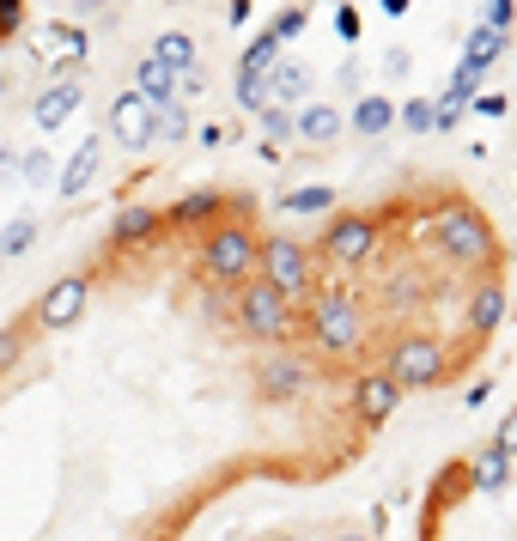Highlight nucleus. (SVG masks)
I'll return each mask as SVG.
<instances>
[{"label": "nucleus", "mask_w": 517, "mask_h": 541, "mask_svg": "<svg viewBox=\"0 0 517 541\" xmlns=\"http://www.w3.org/2000/svg\"><path fill=\"white\" fill-rule=\"evenodd\" d=\"M305 383H311L305 359H299V353H286V347H274V353L256 365V396H262V402H299V396H305Z\"/></svg>", "instance_id": "nucleus-11"}, {"label": "nucleus", "mask_w": 517, "mask_h": 541, "mask_svg": "<svg viewBox=\"0 0 517 541\" xmlns=\"http://www.w3.org/2000/svg\"><path fill=\"white\" fill-rule=\"evenodd\" d=\"M256 225H244V219H219L213 231H207V244H201V274H207V286H219V292H238L244 280H256Z\"/></svg>", "instance_id": "nucleus-2"}, {"label": "nucleus", "mask_w": 517, "mask_h": 541, "mask_svg": "<svg viewBox=\"0 0 517 541\" xmlns=\"http://www.w3.org/2000/svg\"><path fill=\"white\" fill-rule=\"evenodd\" d=\"M305 329L311 341L329 353V359H353L365 347V317H359V304L347 286H323L311 304H305Z\"/></svg>", "instance_id": "nucleus-3"}, {"label": "nucleus", "mask_w": 517, "mask_h": 541, "mask_svg": "<svg viewBox=\"0 0 517 541\" xmlns=\"http://www.w3.org/2000/svg\"><path fill=\"white\" fill-rule=\"evenodd\" d=\"M256 280H268V286L286 292V298L311 292V280H317V256H311V244H299L292 231H268V238L256 244Z\"/></svg>", "instance_id": "nucleus-5"}, {"label": "nucleus", "mask_w": 517, "mask_h": 541, "mask_svg": "<svg viewBox=\"0 0 517 541\" xmlns=\"http://www.w3.org/2000/svg\"><path fill=\"white\" fill-rule=\"evenodd\" d=\"M19 177H25V189H43L49 177H55V165H49V146H31L25 159H19Z\"/></svg>", "instance_id": "nucleus-27"}, {"label": "nucleus", "mask_w": 517, "mask_h": 541, "mask_svg": "<svg viewBox=\"0 0 517 541\" xmlns=\"http://www.w3.org/2000/svg\"><path fill=\"white\" fill-rule=\"evenodd\" d=\"M408 67H414V55H408V49H390V55H384V73H390V80H402Z\"/></svg>", "instance_id": "nucleus-38"}, {"label": "nucleus", "mask_w": 517, "mask_h": 541, "mask_svg": "<svg viewBox=\"0 0 517 541\" xmlns=\"http://www.w3.org/2000/svg\"><path fill=\"white\" fill-rule=\"evenodd\" d=\"M104 7H110V0H73V13H80V19L86 13H104Z\"/></svg>", "instance_id": "nucleus-41"}, {"label": "nucleus", "mask_w": 517, "mask_h": 541, "mask_svg": "<svg viewBox=\"0 0 517 541\" xmlns=\"http://www.w3.org/2000/svg\"><path fill=\"white\" fill-rule=\"evenodd\" d=\"M86 104V86H73V80H55V86H43V98L31 104V116H37V128L43 134H55L73 110H80Z\"/></svg>", "instance_id": "nucleus-15"}, {"label": "nucleus", "mask_w": 517, "mask_h": 541, "mask_svg": "<svg viewBox=\"0 0 517 541\" xmlns=\"http://www.w3.org/2000/svg\"><path fill=\"white\" fill-rule=\"evenodd\" d=\"M390 128H396V104H390L384 92H365V98L353 104V134L378 140V134H390Z\"/></svg>", "instance_id": "nucleus-23"}, {"label": "nucleus", "mask_w": 517, "mask_h": 541, "mask_svg": "<svg viewBox=\"0 0 517 541\" xmlns=\"http://www.w3.org/2000/svg\"><path fill=\"white\" fill-rule=\"evenodd\" d=\"M86 311H92V280H86V274H61V280H49L43 298H37V323H43V329H73Z\"/></svg>", "instance_id": "nucleus-9"}, {"label": "nucleus", "mask_w": 517, "mask_h": 541, "mask_svg": "<svg viewBox=\"0 0 517 541\" xmlns=\"http://www.w3.org/2000/svg\"><path fill=\"white\" fill-rule=\"evenodd\" d=\"M384 371L402 383V390H438V383L451 377V359H445V347H438L432 335H402V341L390 347Z\"/></svg>", "instance_id": "nucleus-7"}, {"label": "nucleus", "mask_w": 517, "mask_h": 541, "mask_svg": "<svg viewBox=\"0 0 517 541\" xmlns=\"http://www.w3.org/2000/svg\"><path fill=\"white\" fill-rule=\"evenodd\" d=\"M341 128H347V116L335 104H299V110H292V134L311 140V146H329Z\"/></svg>", "instance_id": "nucleus-18"}, {"label": "nucleus", "mask_w": 517, "mask_h": 541, "mask_svg": "<svg viewBox=\"0 0 517 541\" xmlns=\"http://www.w3.org/2000/svg\"><path fill=\"white\" fill-rule=\"evenodd\" d=\"M335 31H341V43H359V13L353 7H335Z\"/></svg>", "instance_id": "nucleus-36"}, {"label": "nucleus", "mask_w": 517, "mask_h": 541, "mask_svg": "<svg viewBox=\"0 0 517 541\" xmlns=\"http://www.w3.org/2000/svg\"><path fill=\"white\" fill-rule=\"evenodd\" d=\"M13 171H19V152H13V146H0V183H7Z\"/></svg>", "instance_id": "nucleus-40"}, {"label": "nucleus", "mask_w": 517, "mask_h": 541, "mask_svg": "<svg viewBox=\"0 0 517 541\" xmlns=\"http://www.w3.org/2000/svg\"><path fill=\"white\" fill-rule=\"evenodd\" d=\"M159 140H189V116L171 104V110H159Z\"/></svg>", "instance_id": "nucleus-33"}, {"label": "nucleus", "mask_w": 517, "mask_h": 541, "mask_svg": "<svg viewBox=\"0 0 517 541\" xmlns=\"http://www.w3.org/2000/svg\"><path fill=\"white\" fill-rule=\"evenodd\" d=\"M280 541H286V535H280ZM292 541H299V535H292Z\"/></svg>", "instance_id": "nucleus-43"}, {"label": "nucleus", "mask_w": 517, "mask_h": 541, "mask_svg": "<svg viewBox=\"0 0 517 541\" xmlns=\"http://www.w3.org/2000/svg\"><path fill=\"white\" fill-rule=\"evenodd\" d=\"M469 487H475V493H505V487H511V456H499L493 444L475 450V456H469Z\"/></svg>", "instance_id": "nucleus-22"}, {"label": "nucleus", "mask_w": 517, "mask_h": 541, "mask_svg": "<svg viewBox=\"0 0 517 541\" xmlns=\"http://www.w3.org/2000/svg\"><path fill=\"white\" fill-rule=\"evenodd\" d=\"M31 244H37V219H31V213H19V219H13L7 231H0V262H13V256H25Z\"/></svg>", "instance_id": "nucleus-26"}, {"label": "nucleus", "mask_w": 517, "mask_h": 541, "mask_svg": "<svg viewBox=\"0 0 517 541\" xmlns=\"http://www.w3.org/2000/svg\"><path fill=\"white\" fill-rule=\"evenodd\" d=\"M335 541H372V535H359V529H347V535H335Z\"/></svg>", "instance_id": "nucleus-42"}, {"label": "nucleus", "mask_w": 517, "mask_h": 541, "mask_svg": "<svg viewBox=\"0 0 517 541\" xmlns=\"http://www.w3.org/2000/svg\"><path fill=\"white\" fill-rule=\"evenodd\" d=\"M128 92H140V98L153 104V110H171V104H177V73H165L159 61H140V67H134V86H128Z\"/></svg>", "instance_id": "nucleus-21"}, {"label": "nucleus", "mask_w": 517, "mask_h": 541, "mask_svg": "<svg viewBox=\"0 0 517 541\" xmlns=\"http://www.w3.org/2000/svg\"><path fill=\"white\" fill-rule=\"evenodd\" d=\"M305 25H311V7H286V13H280V19H274L268 31H262V37H250V49H244L238 73H244V80H262V73H268V67L280 61V55H286V43L299 37Z\"/></svg>", "instance_id": "nucleus-8"}, {"label": "nucleus", "mask_w": 517, "mask_h": 541, "mask_svg": "<svg viewBox=\"0 0 517 541\" xmlns=\"http://www.w3.org/2000/svg\"><path fill=\"white\" fill-rule=\"evenodd\" d=\"M505 43H511L505 31H493V25H475V31L463 37V61H457V67H463V73H475V80H481V73H487V67L499 61V55H505Z\"/></svg>", "instance_id": "nucleus-20"}, {"label": "nucleus", "mask_w": 517, "mask_h": 541, "mask_svg": "<svg viewBox=\"0 0 517 541\" xmlns=\"http://www.w3.org/2000/svg\"><path fill=\"white\" fill-rule=\"evenodd\" d=\"M232 323H238L250 341L280 347L292 329H299V304H292L286 292H274L268 280H244V286L232 292Z\"/></svg>", "instance_id": "nucleus-4"}, {"label": "nucleus", "mask_w": 517, "mask_h": 541, "mask_svg": "<svg viewBox=\"0 0 517 541\" xmlns=\"http://www.w3.org/2000/svg\"><path fill=\"white\" fill-rule=\"evenodd\" d=\"M469 104H475L481 116H505V98H499V92H487V98H469Z\"/></svg>", "instance_id": "nucleus-39"}, {"label": "nucleus", "mask_w": 517, "mask_h": 541, "mask_svg": "<svg viewBox=\"0 0 517 541\" xmlns=\"http://www.w3.org/2000/svg\"><path fill=\"white\" fill-rule=\"evenodd\" d=\"M432 244L451 268H493L499 262V238L481 207H469L463 195H445V213L432 219Z\"/></svg>", "instance_id": "nucleus-1"}, {"label": "nucleus", "mask_w": 517, "mask_h": 541, "mask_svg": "<svg viewBox=\"0 0 517 541\" xmlns=\"http://www.w3.org/2000/svg\"><path fill=\"white\" fill-rule=\"evenodd\" d=\"M25 359V329H0V377Z\"/></svg>", "instance_id": "nucleus-29"}, {"label": "nucleus", "mask_w": 517, "mask_h": 541, "mask_svg": "<svg viewBox=\"0 0 517 541\" xmlns=\"http://www.w3.org/2000/svg\"><path fill=\"white\" fill-rule=\"evenodd\" d=\"M493 450H499V456H517V408L499 420V432H493Z\"/></svg>", "instance_id": "nucleus-34"}, {"label": "nucleus", "mask_w": 517, "mask_h": 541, "mask_svg": "<svg viewBox=\"0 0 517 541\" xmlns=\"http://www.w3.org/2000/svg\"><path fill=\"white\" fill-rule=\"evenodd\" d=\"M511 19H517V7H511V0H481V25L511 31Z\"/></svg>", "instance_id": "nucleus-32"}, {"label": "nucleus", "mask_w": 517, "mask_h": 541, "mask_svg": "<svg viewBox=\"0 0 517 541\" xmlns=\"http://www.w3.org/2000/svg\"><path fill=\"white\" fill-rule=\"evenodd\" d=\"M98 171H104V140L92 134V140H80V152L67 159V171H61V183H55V195L61 201H80L92 183H98Z\"/></svg>", "instance_id": "nucleus-13"}, {"label": "nucleus", "mask_w": 517, "mask_h": 541, "mask_svg": "<svg viewBox=\"0 0 517 541\" xmlns=\"http://www.w3.org/2000/svg\"><path fill=\"white\" fill-rule=\"evenodd\" d=\"M280 213H335V183H311V189H286Z\"/></svg>", "instance_id": "nucleus-25"}, {"label": "nucleus", "mask_w": 517, "mask_h": 541, "mask_svg": "<svg viewBox=\"0 0 517 541\" xmlns=\"http://www.w3.org/2000/svg\"><path fill=\"white\" fill-rule=\"evenodd\" d=\"M0 268H7V262H0Z\"/></svg>", "instance_id": "nucleus-44"}, {"label": "nucleus", "mask_w": 517, "mask_h": 541, "mask_svg": "<svg viewBox=\"0 0 517 541\" xmlns=\"http://www.w3.org/2000/svg\"><path fill=\"white\" fill-rule=\"evenodd\" d=\"M396 122H402L408 134H432V98H408V104L396 110Z\"/></svg>", "instance_id": "nucleus-28"}, {"label": "nucleus", "mask_w": 517, "mask_h": 541, "mask_svg": "<svg viewBox=\"0 0 517 541\" xmlns=\"http://www.w3.org/2000/svg\"><path fill=\"white\" fill-rule=\"evenodd\" d=\"M402 396H408V390H402V383H396L384 365H378V371H365V377L353 383V414H359V426H365V432H378V426L402 408Z\"/></svg>", "instance_id": "nucleus-10"}, {"label": "nucleus", "mask_w": 517, "mask_h": 541, "mask_svg": "<svg viewBox=\"0 0 517 541\" xmlns=\"http://www.w3.org/2000/svg\"><path fill=\"white\" fill-rule=\"evenodd\" d=\"M499 323H505V286H499V280H481V286L469 292V335L487 341Z\"/></svg>", "instance_id": "nucleus-19"}, {"label": "nucleus", "mask_w": 517, "mask_h": 541, "mask_svg": "<svg viewBox=\"0 0 517 541\" xmlns=\"http://www.w3.org/2000/svg\"><path fill=\"white\" fill-rule=\"evenodd\" d=\"M49 37H55V55H61V61H80V55H86V43H80V31H73V25H55Z\"/></svg>", "instance_id": "nucleus-31"}, {"label": "nucleus", "mask_w": 517, "mask_h": 541, "mask_svg": "<svg viewBox=\"0 0 517 541\" xmlns=\"http://www.w3.org/2000/svg\"><path fill=\"white\" fill-rule=\"evenodd\" d=\"M378 244H384V219L378 213H335L323 225V238H317L311 256H323L329 268H359V262L378 256Z\"/></svg>", "instance_id": "nucleus-6"}, {"label": "nucleus", "mask_w": 517, "mask_h": 541, "mask_svg": "<svg viewBox=\"0 0 517 541\" xmlns=\"http://www.w3.org/2000/svg\"><path fill=\"white\" fill-rule=\"evenodd\" d=\"M262 80H268V104H280V110L305 104V98H311V86H317V80H311V67H305V61H286V55L262 73Z\"/></svg>", "instance_id": "nucleus-14"}, {"label": "nucleus", "mask_w": 517, "mask_h": 541, "mask_svg": "<svg viewBox=\"0 0 517 541\" xmlns=\"http://www.w3.org/2000/svg\"><path fill=\"white\" fill-rule=\"evenodd\" d=\"M110 134L128 146V152H140V146H153L159 140V110L146 104L140 92H122L116 104H110Z\"/></svg>", "instance_id": "nucleus-12"}, {"label": "nucleus", "mask_w": 517, "mask_h": 541, "mask_svg": "<svg viewBox=\"0 0 517 541\" xmlns=\"http://www.w3.org/2000/svg\"><path fill=\"white\" fill-rule=\"evenodd\" d=\"M232 201L226 195H213V189H201V195H183L171 213H165V225H183V231H213L219 225V213H226Z\"/></svg>", "instance_id": "nucleus-17"}, {"label": "nucleus", "mask_w": 517, "mask_h": 541, "mask_svg": "<svg viewBox=\"0 0 517 541\" xmlns=\"http://www.w3.org/2000/svg\"><path fill=\"white\" fill-rule=\"evenodd\" d=\"M159 225H165V213H159V207H122V213H116V225H110V250L153 244V238H159Z\"/></svg>", "instance_id": "nucleus-16"}, {"label": "nucleus", "mask_w": 517, "mask_h": 541, "mask_svg": "<svg viewBox=\"0 0 517 541\" xmlns=\"http://www.w3.org/2000/svg\"><path fill=\"white\" fill-rule=\"evenodd\" d=\"M262 128H268L274 140H286V134H292V110H280V104H268V110H262Z\"/></svg>", "instance_id": "nucleus-35"}, {"label": "nucleus", "mask_w": 517, "mask_h": 541, "mask_svg": "<svg viewBox=\"0 0 517 541\" xmlns=\"http://www.w3.org/2000/svg\"><path fill=\"white\" fill-rule=\"evenodd\" d=\"M146 61H159L165 73H189V67H195V37H189V31H159Z\"/></svg>", "instance_id": "nucleus-24"}, {"label": "nucleus", "mask_w": 517, "mask_h": 541, "mask_svg": "<svg viewBox=\"0 0 517 541\" xmlns=\"http://www.w3.org/2000/svg\"><path fill=\"white\" fill-rule=\"evenodd\" d=\"M19 19H25L19 0H0V37H13V31H19Z\"/></svg>", "instance_id": "nucleus-37"}, {"label": "nucleus", "mask_w": 517, "mask_h": 541, "mask_svg": "<svg viewBox=\"0 0 517 541\" xmlns=\"http://www.w3.org/2000/svg\"><path fill=\"white\" fill-rule=\"evenodd\" d=\"M238 104L262 116V110H268V80H244V73H238Z\"/></svg>", "instance_id": "nucleus-30"}]
</instances>
